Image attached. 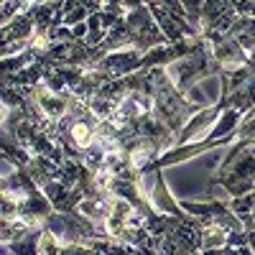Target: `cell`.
I'll return each instance as SVG.
<instances>
[{
	"instance_id": "1",
	"label": "cell",
	"mask_w": 255,
	"mask_h": 255,
	"mask_svg": "<svg viewBox=\"0 0 255 255\" xmlns=\"http://www.w3.org/2000/svg\"><path fill=\"white\" fill-rule=\"evenodd\" d=\"M72 135H74V143L77 145H90V140H92V130L84 123H77L72 128Z\"/></svg>"
}]
</instances>
